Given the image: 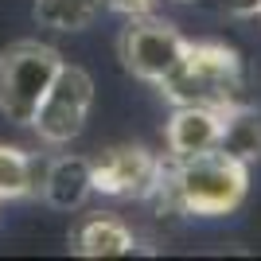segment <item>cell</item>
I'll return each instance as SVG.
<instances>
[{"mask_svg": "<svg viewBox=\"0 0 261 261\" xmlns=\"http://www.w3.org/2000/svg\"><path fill=\"white\" fill-rule=\"evenodd\" d=\"M250 191V164L226 156L222 148L184 160L164 164L160 191L152 199H164V207L195 218H222L242 207V199Z\"/></svg>", "mask_w": 261, "mask_h": 261, "instance_id": "cell-1", "label": "cell"}, {"mask_svg": "<svg viewBox=\"0 0 261 261\" xmlns=\"http://www.w3.org/2000/svg\"><path fill=\"white\" fill-rule=\"evenodd\" d=\"M160 94L172 106H211L234 109L246 106V66L242 55L226 43H184L179 63L164 74Z\"/></svg>", "mask_w": 261, "mask_h": 261, "instance_id": "cell-2", "label": "cell"}, {"mask_svg": "<svg viewBox=\"0 0 261 261\" xmlns=\"http://www.w3.org/2000/svg\"><path fill=\"white\" fill-rule=\"evenodd\" d=\"M63 55L39 39H20L0 55V113L16 125H32L35 109L51 90Z\"/></svg>", "mask_w": 261, "mask_h": 261, "instance_id": "cell-3", "label": "cell"}, {"mask_svg": "<svg viewBox=\"0 0 261 261\" xmlns=\"http://www.w3.org/2000/svg\"><path fill=\"white\" fill-rule=\"evenodd\" d=\"M90 106H94V78L74 63H63L55 74L51 90L43 94L39 109L32 117V129L47 144H70L86 129Z\"/></svg>", "mask_w": 261, "mask_h": 261, "instance_id": "cell-4", "label": "cell"}, {"mask_svg": "<svg viewBox=\"0 0 261 261\" xmlns=\"http://www.w3.org/2000/svg\"><path fill=\"white\" fill-rule=\"evenodd\" d=\"M184 43L187 39L175 32L172 23L156 20L148 12V16H129V23H125V32L117 39V55H121V63H125L129 74H137L141 82L160 86L164 74L179 63Z\"/></svg>", "mask_w": 261, "mask_h": 261, "instance_id": "cell-5", "label": "cell"}, {"mask_svg": "<svg viewBox=\"0 0 261 261\" xmlns=\"http://www.w3.org/2000/svg\"><path fill=\"white\" fill-rule=\"evenodd\" d=\"M94 191L117 199H152L164 179V160L141 144H117L106 148L98 160H90Z\"/></svg>", "mask_w": 261, "mask_h": 261, "instance_id": "cell-6", "label": "cell"}, {"mask_svg": "<svg viewBox=\"0 0 261 261\" xmlns=\"http://www.w3.org/2000/svg\"><path fill=\"white\" fill-rule=\"evenodd\" d=\"M218 133H222V109L211 106H175L168 129H164V144H168V160H184V156H199L218 148Z\"/></svg>", "mask_w": 261, "mask_h": 261, "instance_id": "cell-7", "label": "cell"}, {"mask_svg": "<svg viewBox=\"0 0 261 261\" xmlns=\"http://www.w3.org/2000/svg\"><path fill=\"white\" fill-rule=\"evenodd\" d=\"M43 199L55 211H78L86 203V195L94 191V179H90V160L86 156H59L43 172V184H39Z\"/></svg>", "mask_w": 261, "mask_h": 261, "instance_id": "cell-8", "label": "cell"}, {"mask_svg": "<svg viewBox=\"0 0 261 261\" xmlns=\"http://www.w3.org/2000/svg\"><path fill=\"white\" fill-rule=\"evenodd\" d=\"M70 250L82 257H125L137 250V234H133L121 218L109 215H90L70 238Z\"/></svg>", "mask_w": 261, "mask_h": 261, "instance_id": "cell-9", "label": "cell"}, {"mask_svg": "<svg viewBox=\"0 0 261 261\" xmlns=\"http://www.w3.org/2000/svg\"><path fill=\"white\" fill-rule=\"evenodd\" d=\"M218 148H222L226 156H234V160H242V164L261 160V113L250 109V101L222 113Z\"/></svg>", "mask_w": 261, "mask_h": 261, "instance_id": "cell-10", "label": "cell"}, {"mask_svg": "<svg viewBox=\"0 0 261 261\" xmlns=\"http://www.w3.org/2000/svg\"><path fill=\"white\" fill-rule=\"evenodd\" d=\"M106 0H35V20L51 32H82L101 16Z\"/></svg>", "mask_w": 261, "mask_h": 261, "instance_id": "cell-11", "label": "cell"}, {"mask_svg": "<svg viewBox=\"0 0 261 261\" xmlns=\"http://www.w3.org/2000/svg\"><path fill=\"white\" fill-rule=\"evenodd\" d=\"M39 184L43 175L35 168V160L20 148H8L0 144V199H28L39 195Z\"/></svg>", "mask_w": 261, "mask_h": 261, "instance_id": "cell-12", "label": "cell"}, {"mask_svg": "<svg viewBox=\"0 0 261 261\" xmlns=\"http://www.w3.org/2000/svg\"><path fill=\"white\" fill-rule=\"evenodd\" d=\"M160 0H106V8L121 12V16H148Z\"/></svg>", "mask_w": 261, "mask_h": 261, "instance_id": "cell-13", "label": "cell"}, {"mask_svg": "<svg viewBox=\"0 0 261 261\" xmlns=\"http://www.w3.org/2000/svg\"><path fill=\"white\" fill-rule=\"evenodd\" d=\"M218 4H222L230 16H238V20H250V16L261 12V0H218Z\"/></svg>", "mask_w": 261, "mask_h": 261, "instance_id": "cell-14", "label": "cell"}, {"mask_svg": "<svg viewBox=\"0 0 261 261\" xmlns=\"http://www.w3.org/2000/svg\"><path fill=\"white\" fill-rule=\"evenodd\" d=\"M257 16H261V12H257Z\"/></svg>", "mask_w": 261, "mask_h": 261, "instance_id": "cell-15", "label": "cell"}]
</instances>
